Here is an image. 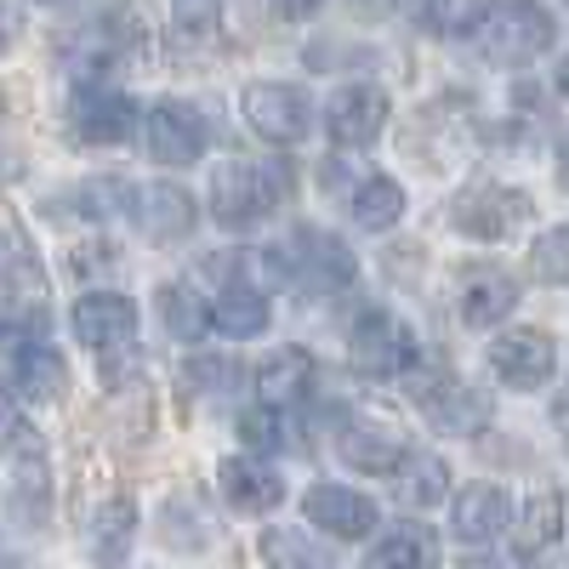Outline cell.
<instances>
[{
  "label": "cell",
  "mask_w": 569,
  "mask_h": 569,
  "mask_svg": "<svg viewBox=\"0 0 569 569\" xmlns=\"http://www.w3.org/2000/svg\"><path fill=\"white\" fill-rule=\"evenodd\" d=\"M291 188H297V177H291V166H284V160H268V166L228 160L211 177V217L222 228H233V233H246V228L268 222L273 206L291 194Z\"/></svg>",
  "instance_id": "6da1fadb"
},
{
  "label": "cell",
  "mask_w": 569,
  "mask_h": 569,
  "mask_svg": "<svg viewBox=\"0 0 569 569\" xmlns=\"http://www.w3.org/2000/svg\"><path fill=\"white\" fill-rule=\"evenodd\" d=\"M472 40H479V52L490 63L525 69V63L552 52L558 23H552L547 7H536V0H501V7H490L485 18H472Z\"/></svg>",
  "instance_id": "7a4b0ae2"
},
{
  "label": "cell",
  "mask_w": 569,
  "mask_h": 569,
  "mask_svg": "<svg viewBox=\"0 0 569 569\" xmlns=\"http://www.w3.org/2000/svg\"><path fill=\"white\" fill-rule=\"evenodd\" d=\"M348 359H353L359 376H370V382H393V376H405V370L421 359V348H416V337H410L393 313L365 308V313L348 325Z\"/></svg>",
  "instance_id": "3957f363"
},
{
  "label": "cell",
  "mask_w": 569,
  "mask_h": 569,
  "mask_svg": "<svg viewBox=\"0 0 569 569\" xmlns=\"http://www.w3.org/2000/svg\"><path fill=\"white\" fill-rule=\"evenodd\" d=\"M240 114L246 126L273 142V149H291V142H302L313 131V103H308V91L302 86H284V80H262L251 86L246 98H240Z\"/></svg>",
  "instance_id": "277c9868"
},
{
  "label": "cell",
  "mask_w": 569,
  "mask_h": 569,
  "mask_svg": "<svg viewBox=\"0 0 569 569\" xmlns=\"http://www.w3.org/2000/svg\"><path fill=\"white\" fill-rule=\"evenodd\" d=\"M525 217H530V194L501 188V182H472L450 206V222L467 240H507V233L525 228Z\"/></svg>",
  "instance_id": "5b68a950"
},
{
  "label": "cell",
  "mask_w": 569,
  "mask_h": 569,
  "mask_svg": "<svg viewBox=\"0 0 569 569\" xmlns=\"http://www.w3.org/2000/svg\"><path fill=\"white\" fill-rule=\"evenodd\" d=\"M490 370L501 376L507 388L536 393V388H547L558 376V342L547 337V330H536V325H512V330H501V337L490 342Z\"/></svg>",
  "instance_id": "8992f818"
},
{
  "label": "cell",
  "mask_w": 569,
  "mask_h": 569,
  "mask_svg": "<svg viewBox=\"0 0 569 569\" xmlns=\"http://www.w3.org/2000/svg\"><path fill=\"white\" fill-rule=\"evenodd\" d=\"M126 217H137V233H142L149 246H177V240H188V233H194L200 206H194V194H188V188H177V182H149V188H131Z\"/></svg>",
  "instance_id": "52a82bcc"
},
{
  "label": "cell",
  "mask_w": 569,
  "mask_h": 569,
  "mask_svg": "<svg viewBox=\"0 0 569 569\" xmlns=\"http://www.w3.org/2000/svg\"><path fill=\"white\" fill-rule=\"evenodd\" d=\"M388 126V91L370 86V80H353V86H337L325 103V131L337 137V149H370Z\"/></svg>",
  "instance_id": "ba28073f"
},
{
  "label": "cell",
  "mask_w": 569,
  "mask_h": 569,
  "mask_svg": "<svg viewBox=\"0 0 569 569\" xmlns=\"http://www.w3.org/2000/svg\"><path fill=\"white\" fill-rule=\"evenodd\" d=\"M142 142L160 166H194L211 142V126L194 103H154L142 114Z\"/></svg>",
  "instance_id": "9c48e42d"
},
{
  "label": "cell",
  "mask_w": 569,
  "mask_h": 569,
  "mask_svg": "<svg viewBox=\"0 0 569 569\" xmlns=\"http://www.w3.org/2000/svg\"><path fill=\"white\" fill-rule=\"evenodd\" d=\"M69 120L86 142H131L137 137V103L98 80H80L69 91Z\"/></svg>",
  "instance_id": "30bf717a"
},
{
  "label": "cell",
  "mask_w": 569,
  "mask_h": 569,
  "mask_svg": "<svg viewBox=\"0 0 569 569\" xmlns=\"http://www.w3.org/2000/svg\"><path fill=\"white\" fill-rule=\"evenodd\" d=\"M74 337H80L91 353L131 348V337H137V302L120 297V291H86V297L74 302Z\"/></svg>",
  "instance_id": "8fae6325"
},
{
  "label": "cell",
  "mask_w": 569,
  "mask_h": 569,
  "mask_svg": "<svg viewBox=\"0 0 569 569\" xmlns=\"http://www.w3.org/2000/svg\"><path fill=\"white\" fill-rule=\"evenodd\" d=\"M302 512H308L313 530L337 536V541H365L376 530V501L348 490V485H313L302 496Z\"/></svg>",
  "instance_id": "7c38bea8"
},
{
  "label": "cell",
  "mask_w": 569,
  "mask_h": 569,
  "mask_svg": "<svg viewBox=\"0 0 569 569\" xmlns=\"http://www.w3.org/2000/svg\"><path fill=\"white\" fill-rule=\"evenodd\" d=\"M507 525H512V501H507V490H501V485L479 479V485L456 490L450 530H456L467 547H490V541H501V536H507Z\"/></svg>",
  "instance_id": "4fadbf2b"
},
{
  "label": "cell",
  "mask_w": 569,
  "mask_h": 569,
  "mask_svg": "<svg viewBox=\"0 0 569 569\" xmlns=\"http://www.w3.org/2000/svg\"><path fill=\"white\" fill-rule=\"evenodd\" d=\"M217 490L233 512H246V518H262L284 501V479L262 461V456H228L222 472H217Z\"/></svg>",
  "instance_id": "5bb4252c"
},
{
  "label": "cell",
  "mask_w": 569,
  "mask_h": 569,
  "mask_svg": "<svg viewBox=\"0 0 569 569\" xmlns=\"http://www.w3.org/2000/svg\"><path fill=\"white\" fill-rule=\"evenodd\" d=\"M421 410L439 433H456V439H472L479 427L490 421V393L467 388L461 376H439L433 388H421Z\"/></svg>",
  "instance_id": "9a60e30c"
},
{
  "label": "cell",
  "mask_w": 569,
  "mask_h": 569,
  "mask_svg": "<svg viewBox=\"0 0 569 569\" xmlns=\"http://www.w3.org/2000/svg\"><path fill=\"white\" fill-rule=\"evenodd\" d=\"M393 501L410 507V512H427V507H439L450 496V461L433 456V450H405L393 461Z\"/></svg>",
  "instance_id": "2e32d148"
},
{
  "label": "cell",
  "mask_w": 569,
  "mask_h": 569,
  "mask_svg": "<svg viewBox=\"0 0 569 569\" xmlns=\"http://www.w3.org/2000/svg\"><path fill=\"white\" fill-rule=\"evenodd\" d=\"M297 279L313 284V291H342L353 279V251L325 228H302L297 233Z\"/></svg>",
  "instance_id": "e0dca14e"
},
{
  "label": "cell",
  "mask_w": 569,
  "mask_h": 569,
  "mask_svg": "<svg viewBox=\"0 0 569 569\" xmlns=\"http://www.w3.org/2000/svg\"><path fill=\"white\" fill-rule=\"evenodd\" d=\"M12 388H18L23 399H34V405L63 399V388H69V359H63L52 342H23V348H12Z\"/></svg>",
  "instance_id": "ac0fdd59"
},
{
  "label": "cell",
  "mask_w": 569,
  "mask_h": 569,
  "mask_svg": "<svg viewBox=\"0 0 569 569\" xmlns=\"http://www.w3.org/2000/svg\"><path fill=\"white\" fill-rule=\"evenodd\" d=\"M308 388H313V353H308V348H279V353L262 359V370H257V399L273 405V410L302 405Z\"/></svg>",
  "instance_id": "d6986e66"
},
{
  "label": "cell",
  "mask_w": 569,
  "mask_h": 569,
  "mask_svg": "<svg viewBox=\"0 0 569 569\" xmlns=\"http://www.w3.org/2000/svg\"><path fill=\"white\" fill-rule=\"evenodd\" d=\"M206 273L211 279H228V291H273V284L291 279V268L279 262V251H217L206 257Z\"/></svg>",
  "instance_id": "ffe728a7"
},
{
  "label": "cell",
  "mask_w": 569,
  "mask_h": 569,
  "mask_svg": "<svg viewBox=\"0 0 569 569\" xmlns=\"http://www.w3.org/2000/svg\"><path fill=\"white\" fill-rule=\"evenodd\" d=\"M512 308H518V279H512V273L485 268L479 279L461 284V325H467V330H490V325H501Z\"/></svg>",
  "instance_id": "44dd1931"
},
{
  "label": "cell",
  "mask_w": 569,
  "mask_h": 569,
  "mask_svg": "<svg viewBox=\"0 0 569 569\" xmlns=\"http://www.w3.org/2000/svg\"><path fill=\"white\" fill-rule=\"evenodd\" d=\"M365 569H439V541L421 525H388V536L370 547Z\"/></svg>",
  "instance_id": "7402d4cb"
},
{
  "label": "cell",
  "mask_w": 569,
  "mask_h": 569,
  "mask_svg": "<svg viewBox=\"0 0 569 569\" xmlns=\"http://www.w3.org/2000/svg\"><path fill=\"white\" fill-rule=\"evenodd\" d=\"M131 536H137V501L131 496H109L98 507V518H91V558H98L103 569L126 563Z\"/></svg>",
  "instance_id": "603a6c76"
},
{
  "label": "cell",
  "mask_w": 569,
  "mask_h": 569,
  "mask_svg": "<svg viewBox=\"0 0 569 569\" xmlns=\"http://www.w3.org/2000/svg\"><path fill=\"white\" fill-rule=\"evenodd\" d=\"M268 325H273V308L262 291H222L211 308V330H222L228 342H257L268 337Z\"/></svg>",
  "instance_id": "cb8c5ba5"
},
{
  "label": "cell",
  "mask_w": 569,
  "mask_h": 569,
  "mask_svg": "<svg viewBox=\"0 0 569 569\" xmlns=\"http://www.w3.org/2000/svg\"><path fill=\"white\" fill-rule=\"evenodd\" d=\"M337 450H342V461L359 467V472H393V461L405 456V445L388 433V427H376V421H353V427H342Z\"/></svg>",
  "instance_id": "d4e9b609"
},
{
  "label": "cell",
  "mask_w": 569,
  "mask_h": 569,
  "mask_svg": "<svg viewBox=\"0 0 569 569\" xmlns=\"http://www.w3.org/2000/svg\"><path fill=\"white\" fill-rule=\"evenodd\" d=\"M160 325L171 330L177 342H200L206 337V325H211V308L206 297L194 291V284H160Z\"/></svg>",
  "instance_id": "484cf974"
},
{
  "label": "cell",
  "mask_w": 569,
  "mask_h": 569,
  "mask_svg": "<svg viewBox=\"0 0 569 569\" xmlns=\"http://www.w3.org/2000/svg\"><path fill=\"white\" fill-rule=\"evenodd\" d=\"M240 439L251 445V456H273V450H297L302 445V427L291 421V410L257 405V410L240 416Z\"/></svg>",
  "instance_id": "4316f807"
},
{
  "label": "cell",
  "mask_w": 569,
  "mask_h": 569,
  "mask_svg": "<svg viewBox=\"0 0 569 569\" xmlns=\"http://www.w3.org/2000/svg\"><path fill=\"white\" fill-rule=\"evenodd\" d=\"M405 217V188L393 177H365L359 182V194H353V222L365 233H382Z\"/></svg>",
  "instance_id": "83f0119b"
},
{
  "label": "cell",
  "mask_w": 569,
  "mask_h": 569,
  "mask_svg": "<svg viewBox=\"0 0 569 569\" xmlns=\"http://www.w3.org/2000/svg\"><path fill=\"white\" fill-rule=\"evenodd\" d=\"M74 211L86 217V222H109V217H126V206H131V188L120 182V177H91V182H80L74 188Z\"/></svg>",
  "instance_id": "f1b7e54d"
},
{
  "label": "cell",
  "mask_w": 569,
  "mask_h": 569,
  "mask_svg": "<svg viewBox=\"0 0 569 569\" xmlns=\"http://www.w3.org/2000/svg\"><path fill=\"white\" fill-rule=\"evenodd\" d=\"M262 558H268V569H330V552L313 547L297 530H268L262 536Z\"/></svg>",
  "instance_id": "f546056e"
},
{
  "label": "cell",
  "mask_w": 569,
  "mask_h": 569,
  "mask_svg": "<svg viewBox=\"0 0 569 569\" xmlns=\"http://www.w3.org/2000/svg\"><path fill=\"white\" fill-rule=\"evenodd\" d=\"M405 12L427 34H467L472 18H479V12H472V0H405Z\"/></svg>",
  "instance_id": "4dcf8cb0"
},
{
  "label": "cell",
  "mask_w": 569,
  "mask_h": 569,
  "mask_svg": "<svg viewBox=\"0 0 569 569\" xmlns=\"http://www.w3.org/2000/svg\"><path fill=\"white\" fill-rule=\"evenodd\" d=\"M171 29L188 46H206L222 29V7H217V0H171Z\"/></svg>",
  "instance_id": "1f68e13d"
},
{
  "label": "cell",
  "mask_w": 569,
  "mask_h": 569,
  "mask_svg": "<svg viewBox=\"0 0 569 569\" xmlns=\"http://www.w3.org/2000/svg\"><path fill=\"white\" fill-rule=\"evenodd\" d=\"M530 262H536L541 284H563L569 279V228H547L536 240V251H530Z\"/></svg>",
  "instance_id": "d6a6232c"
},
{
  "label": "cell",
  "mask_w": 569,
  "mask_h": 569,
  "mask_svg": "<svg viewBox=\"0 0 569 569\" xmlns=\"http://www.w3.org/2000/svg\"><path fill=\"white\" fill-rule=\"evenodd\" d=\"M0 450H7L12 461H46V450H40V433L12 410V405H0Z\"/></svg>",
  "instance_id": "836d02e7"
},
{
  "label": "cell",
  "mask_w": 569,
  "mask_h": 569,
  "mask_svg": "<svg viewBox=\"0 0 569 569\" xmlns=\"http://www.w3.org/2000/svg\"><path fill=\"white\" fill-rule=\"evenodd\" d=\"M558 541V496L547 490V496H536L530 501V512H525V536H518V547L525 552H541V547H552Z\"/></svg>",
  "instance_id": "e575fe53"
},
{
  "label": "cell",
  "mask_w": 569,
  "mask_h": 569,
  "mask_svg": "<svg viewBox=\"0 0 569 569\" xmlns=\"http://www.w3.org/2000/svg\"><path fill=\"white\" fill-rule=\"evenodd\" d=\"M18 34H23V23H18V7H12V0H0V58H7L12 46H18Z\"/></svg>",
  "instance_id": "d590c367"
},
{
  "label": "cell",
  "mask_w": 569,
  "mask_h": 569,
  "mask_svg": "<svg viewBox=\"0 0 569 569\" xmlns=\"http://www.w3.org/2000/svg\"><path fill=\"white\" fill-rule=\"evenodd\" d=\"M74 268H80V273H98V268H114V251H109V246H86V251H74Z\"/></svg>",
  "instance_id": "8d00e7d4"
},
{
  "label": "cell",
  "mask_w": 569,
  "mask_h": 569,
  "mask_svg": "<svg viewBox=\"0 0 569 569\" xmlns=\"http://www.w3.org/2000/svg\"><path fill=\"white\" fill-rule=\"evenodd\" d=\"M319 7H325V0H273V12H279V18H313Z\"/></svg>",
  "instance_id": "74e56055"
},
{
  "label": "cell",
  "mask_w": 569,
  "mask_h": 569,
  "mask_svg": "<svg viewBox=\"0 0 569 569\" xmlns=\"http://www.w3.org/2000/svg\"><path fill=\"white\" fill-rule=\"evenodd\" d=\"M0 569H12V563H7V552H0Z\"/></svg>",
  "instance_id": "f35d334b"
}]
</instances>
